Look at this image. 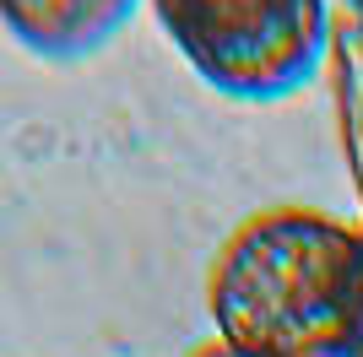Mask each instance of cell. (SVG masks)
I'll return each mask as SVG.
<instances>
[{"mask_svg": "<svg viewBox=\"0 0 363 357\" xmlns=\"http://www.w3.org/2000/svg\"><path fill=\"white\" fill-rule=\"evenodd\" d=\"M217 341L255 357H358L363 233L309 206H272L228 233L206 276Z\"/></svg>", "mask_w": 363, "mask_h": 357, "instance_id": "1", "label": "cell"}, {"mask_svg": "<svg viewBox=\"0 0 363 357\" xmlns=\"http://www.w3.org/2000/svg\"><path fill=\"white\" fill-rule=\"evenodd\" d=\"M206 87L272 103L320 71L331 11L325 0H147Z\"/></svg>", "mask_w": 363, "mask_h": 357, "instance_id": "2", "label": "cell"}, {"mask_svg": "<svg viewBox=\"0 0 363 357\" xmlns=\"http://www.w3.org/2000/svg\"><path fill=\"white\" fill-rule=\"evenodd\" d=\"M141 0H0V28L44 60H82L136 16Z\"/></svg>", "mask_w": 363, "mask_h": 357, "instance_id": "3", "label": "cell"}, {"mask_svg": "<svg viewBox=\"0 0 363 357\" xmlns=\"http://www.w3.org/2000/svg\"><path fill=\"white\" fill-rule=\"evenodd\" d=\"M190 357H255V352H244V346H228V341H217V336H212V341H201Z\"/></svg>", "mask_w": 363, "mask_h": 357, "instance_id": "4", "label": "cell"}, {"mask_svg": "<svg viewBox=\"0 0 363 357\" xmlns=\"http://www.w3.org/2000/svg\"><path fill=\"white\" fill-rule=\"evenodd\" d=\"M358 357H363V346H358Z\"/></svg>", "mask_w": 363, "mask_h": 357, "instance_id": "5", "label": "cell"}, {"mask_svg": "<svg viewBox=\"0 0 363 357\" xmlns=\"http://www.w3.org/2000/svg\"><path fill=\"white\" fill-rule=\"evenodd\" d=\"M358 6H363V0H358Z\"/></svg>", "mask_w": 363, "mask_h": 357, "instance_id": "6", "label": "cell"}]
</instances>
